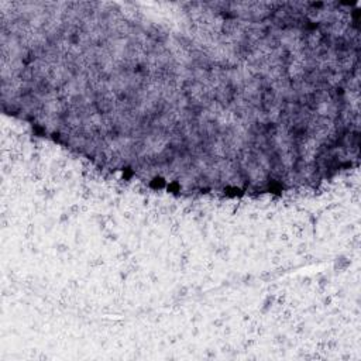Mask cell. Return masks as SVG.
I'll use <instances>...</instances> for the list:
<instances>
[{
  "instance_id": "6da1fadb",
  "label": "cell",
  "mask_w": 361,
  "mask_h": 361,
  "mask_svg": "<svg viewBox=\"0 0 361 361\" xmlns=\"http://www.w3.org/2000/svg\"><path fill=\"white\" fill-rule=\"evenodd\" d=\"M126 3L103 71V123L175 118L243 102L285 100L286 85L255 3Z\"/></svg>"
}]
</instances>
